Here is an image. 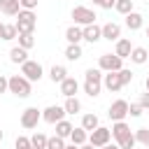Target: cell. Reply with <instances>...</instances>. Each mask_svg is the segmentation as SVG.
Listing matches in <instances>:
<instances>
[{"mask_svg":"<svg viewBox=\"0 0 149 149\" xmlns=\"http://www.w3.org/2000/svg\"><path fill=\"white\" fill-rule=\"evenodd\" d=\"M63 149H79V147H77V144H65Z\"/></svg>","mask_w":149,"mask_h":149,"instance_id":"44","label":"cell"},{"mask_svg":"<svg viewBox=\"0 0 149 149\" xmlns=\"http://www.w3.org/2000/svg\"><path fill=\"white\" fill-rule=\"evenodd\" d=\"M107 116L112 119V121H123L126 116H128V102L126 100H114L112 105H109V109H107Z\"/></svg>","mask_w":149,"mask_h":149,"instance_id":"9","label":"cell"},{"mask_svg":"<svg viewBox=\"0 0 149 149\" xmlns=\"http://www.w3.org/2000/svg\"><path fill=\"white\" fill-rule=\"evenodd\" d=\"M147 37H149V28H147Z\"/></svg>","mask_w":149,"mask_h":149,"instance_id":"49","label":"cell"},{"mask_svg":"<svg viewBox=\"0 0 149 149\" xmlns=\"http://www.w3.org/2000/svg\"><path fill=\"white\" fill-rule=\"evenodd\" d=\"M19 12H21V2L19 0H0V14L16 16Z\"/></svg>","mask_w":149,"mask_h":149,"instance_id":"16","label":"cell"},{"mask_svg":"<svg viewBox=\"0 0 149 149\" xmlns=\"http://www.w3.org/2000/svg\"><path fill=\"white\" fill-rule=\"evenodd\" d=\"M98 126H100V121H98L95 114H84V116H81V128H84V130L91 133V130H95Z\"/></svg>","mask_w":149,"mask_h":149,"instance_id":"27","label":"cell"},{"mask_svg":"<svg viewBox=\"0 0 149 149\" xmlns=\"http://www.w3.org/2000/svg\"><path fill=\"white\" fill-rule=\"evenodd\" d=\"M21 2V9H35L37 7V0H19Z\"/></svg>","mask_w":149,"mask_h":149,"instance_id":"38","label":"cell"},{"mask_svg":"<svg viewBox=\"0 0 149 149\" xmlns=\"http://www.w3.org/2000/svg\"><path fill=\"white\" fill-rule=\"evenodd\" d=\"M147 63H149V61H147Z\"/></svg>","mask_w":149,"mask_h":149,"instance_id":"50","label":"cell"},{"mask_svg":"<svg viewBox=\"0 0 149 149\" xmlns=\"http://www.w3.org/2000/svg\"><path fill=\"white\" fill-rule=\"evenodd\" d=\"M5 91H7V77L0 74V93H5Z\"/></svg>","mask_w":149,"mask_h":149,"instance_id":"41","label":"cell"},{"mask_svg":"<svg viewBox=\"0 0 149 149\" xmlns=\"http://www.w3.org/2000/svg\"><path fill=\"white\" fill-rule=\"evenodd\" d=\"M135 65H144L147 61H149V51L144 49V47H133L130 49V56H128Z\"/></svg>","mask_w":149,"mask_h":149,"instance_id":"17","label":"cell"},{"mask_svg":"<svg viewBox=\"0 0 149 149\" xmlns=\"http://www.w3.org/2000/svg\"><path fill=\"white\" fill-rule=\"evenodd\" d=\"M65 147V140L54 135V137H47V149H63Z\"/></svg>","mask_w":149,"mask_h":149,"instance_id":"34","label":"cell"},{"mask_svg":"<svg viewBox=\"0 0 149 149\" xmlns=\"http://www.w3.org/2000/svg\"><path fill=\"white\" fill-rule=\"evenodd\" d=\"M54 126H56V135H58V137H63V140H65V137H70V133H72V128H74L68 119H61V121H58V123H54Z\"/></svg>","mask_w":149,"mask_h":149,"instance_id":"22","label":"cell"},{"mask_svg":"<svg viewBox=\"0 0 149 149\" xmlns=\"http://www.w3.org/2000/svg\"><path fill=\"white\" fill-rule=\"evenodd\" d=\"M16 35H19L16 26H14V23H5V26H2V33H0V40L12 42V40H16Z\"/></svg>","mask_w":149,"mask_h":149,"instance_id":"25","label":"cell"},{"mask_svg":"<svg viewBox=\"0 0 149 149\" xmlns=\"http://www.w3.org/2000/svg\"><path fill=\"white\" fill-rule=\"evenodd\" d=\"M63 109H65V114H79V112H81V102H79L74 95H72V98H65Z\"/></svg>","mask_w":149,"mask_h":149,"instance_id":"26","label":"cell"},{"mask_svg":"<svg viewBox=\"0 0 149 149\" xmlns=\"http://www.w3.org/2000/svg\"><path fill=\"white\" fill-rule=\"evenodd\" d=\"M116 144H119L121 149H135V144H137V142H135V135H133V133H126L123 137H119V140H116Z\"/></svg>","mask_w":149,"mask_h":149,"instance_id":"30","label":"cell"},{"mask_svg":"<svg viewBox=\"0 0 149 149\" xmlns=\"http://www.w3.org/2000/svg\"><path fill=\"white\" fill-rule=\"evenodd\" d=\"M133 135H135V142L137 144H142V147L149 149V128H137Z\"/></svg>","mask_w":149,"mask_h":149,"instance_id":"31","label":"cell"},{"mask_svg":"<svg viewBox=\"0 0 149 149\" xmlns=\"http://www.w3.org/2000/svg\"><path fill=\"white\" fill-rule=\"evenodd\" d=\"M98 2H100V0H93V5H98Z\"/></svg>","mask_w":149,"mask_h":149,"instance_id":"48","label":"cell"},{"mask_svg":"<svg viewBox=\"0 0 149 149\" xmlns=\"http://www.w3.org/2000/svg\"><path fill=\"white\" fill-rule=\"evenodd\" d=\"M7 91L14 93L16 98H28L30 95V81L23 74H12V77H7Z\"/></svg>","mask_w":149,"mask_h":149,"instance_id":"2","label":"cell"},{"mask_svg":"<svg viewBox=\"0 0 149 149\" xmlns=\"http://www.w3.org/2000/svg\"><path fill=\"white\" fill-rule=\"evenodd\" d=\"M21 74L28 79V81H40L42 79V74H44V70H42V65L37 63V61H26V63H21Z\"/></svg>","mask_w":149,"mask_h":149,"instance_id":"5","label":"cell"},{"mask_svg":"<svg viewBox=\"0 0 149 149\" xmlns=\"http://www.w3.org/2000/svg\"><path fill=\"white\" fill-rule=\"evenodd\" d=\"M114 2H116V0H100V2H98V7H102V9H112V7H114Z\"/></svg>","mask_w":149,"mask_h":149,"instance_id":"40","label":"cell"},{"mask_svg":"<svg viewBox=\"0 0 149 149\" xmlns=\"http://www.w3.org/2000/svg\"><path fill=\"white\" fill-rule=\"evenodd\" d=\"M81 33H84V40L95 44L98 40H102V26L98 23H88V26H81Z\"/></svg>","mask_w":149,"mask_h":149,"instance_id":"11","label":"cell"},{"mask_svg":"<svg viewBox=\"0 0 149 149\" xmlns=\"http://www.w3.org/2000/svg\"><path fill=\"white\" fill-rule=\"evenodd\" d=\"M142 23H144V16H142L140 12H135V9H133V12H128V14H126V28H128V30H140V28H142Z\"/></svg>","mask_w":149,"mask_h":149,"instance_id":"15","label":"cell"},{"mask_svg":"<svg viewBox=\"0 0 149 149\" xmlns=\"http://www.w3.org/2000/svg\"><path fill=\"white\" fill-rule=\"evenodd\" d=\"M16 16H19V19H16L14 26H16L19 33H33V30H35V26H37V16H35L33 9H21Z\"/></svg>","mask_w":149,"mask_h":149,"instance_id":"3","label":"cell"},{"mask_svg":"<svg viewBox=\"0 0 149 149\" xmlns=\"http://www.w3.org/2000/svg\"><path fill=\"white\" fill-rule=\"evenodd\" d=\"M109 137H112V130L105 128V126H98L95 130L88 133V144H93V147L98 149V147H105V144L109 142Z\"/></svg>","mask_w":149,"mask_h":149,"instance_id":"8","label":"cell"},{"mask_svg":"<svg viewBox=\"0 0 149 149\" xmlns=\"http://www.w3.org/2000/svg\"><path fill=\"white\" fill-rule=\"evenodd\" d=\"M100 88H102V70L100 68H88L84 72V93L95 98V95H100Z\"/></svg>","mask_w":149,"mask_h":149,"instance_id":"1","label":"cell"},{"mask_svg":"<svg viewBox=\"0 0 149 149\" xmlns=\"http://www.w3.org/2000/svg\"><path fill=\"white\" fill-rule=\"evenodd\" d=\"M30 144H33L35 149H47V135H44V133H35V135L30 137Z\"/></svg>","mask_w":149,"mask_h":149,"instance_id":"33","label":"cell"},{"mask_svg":"<svg viewBox=\"0 0 149 149\" xmlns=\"http://www.w3.org/2000/svg\"><path fill=\"white\" fill-rule=\"evenodd\" d=\"M61 119H65V109L61 107V105H49L47 109H42V121H47V123H58Z\"/></svg>","mask_w":149,"mask_h":149,"instance_id":"10","label":"cell"},{"mask_svg":"<svg viewBox=\"0 0 149 149\" xmlns=\"http://www.w3.org/2000/svg\"><path fill=\"white\" fill-rule=\"evenodd\" d=\"M65 77H68V70H65V65H51V70H49V79H51L54 84H61Z\"/></svg>","mask_w":149,"mask_h":149,"instance_id":"21","label":"cell"},{"mask_svg":"<svg viewBox=\"0 0 149 149\" xmlns=\"http://www.w3.org/2000/svg\"><path fill=\"white\" fill-rule=\"evenodd\" d=\"M98 149H121V147H119V144H109V142H107L105 147H98Z\"/></svg>","mask_w":149,"mask_h":149,"instance_id":"42","label":"cell"},{"mask_svg":"<svg viewBox=\"0 0 149 149\" xmlns=\"http://www.w3.org/2000/svg\"><path fill=\"white\" fill-rule=\"evenodd\" d=\"M98 68L102 72H116V70L123 68V58H119L116 54H102L98 58Z\"/></svg>","mask_w":149,"mask_h":149,"instance_id":"4","label":"cell"},{"mask_svg":"<svg viewBox=\"0 0 149 149\" xmlns=\"http://www.w3.org/2000/svg\"><path fill=\"white\" fill-rule=\"evenodd\" d=\"M42 121V112L37 109V107H26L23 112H21V126L23 128H37V123Z\"/></svg>","mask_w":149,"mask_h":149,"instance_id":"7","label":"cell"},{"mask_svg":"<svg viewBox=\"0 0 149 149\" xmlns=\"http://www.w3.org/2000/svg\"><path fill=\"white\" fill-rule=\"evenodd\" d=\"M70 140H72V144L81 147V144L88 140V130H84L81 126H79V128H72V133H70Z\"/></svg>","mask_w":149,"mask_h":149,"instance_id":"23","label":"cell"},{"mask_svg":"<svg viewBox=\"0 0 149 149\" xmlns=\"http://www.w3.org/2000/svg\"><path fill=\"white\" fill-rule=\"evenodd\" d=\"M2 137H5V133H2V130H0V142H2Z\"/></svg>","mask_w":149,"mask_h":149,"instance_id":"46","label":"cell"},{"mask_svg":"<svg viewBox=\"0 0 149 149\" xmlns=\"http://www.w3.org/2000/svg\"><path fill=\"white\" fill-rule=\"evenodd\" d=\"M65 58L68 61H79L81 58V47L79 44H68L65 47Z\"/></svg>","mask_w":149,"mask_h":149,"instance_id":"29","label":"cell"},{"mask_svg":"<svg viewBox=\"0 0 149 149\" xmlns=\"http://www.w3.org/2000/svg\"><path fill=\"white\" fill-rule=\"evenodd\" d=\"M102 86H105L107 91H112V93L121 91V88H123V84H121L119 70H116V72H107V74H102Z\"/></svg>","mask_w":149,"mask_h":149,"instance_id":"12","label":"cell"},{"mask_svg":"<svg viewBox=\"0 0 149 149\" xmlns=\"http://www.w3.org/2000/svg\"><path fill=\"white\" fill-rule=\"evenodd\" d=\"M144 86H147V91H149V77H147V79H144Z\"/></svg>","mask_w":149,"mask_h":149,"instance_id":"45","label":"cell"},{"mask_svg":"<svg viewBox=\"0 0 149 149\" xmlns=\"http://www.w3.org/2000/svg\"><path fill=\"white\" fill-rule=\"evenodd\" d=\"M65 40H68V44H79L81 40H84V33H81V26H70L68 30H65Z\"/></svg>","mask_w":149,"mask_h":149,"instance_id":"18","label":"cell"},{"mask_svg":"<svg viewBox=\"0 0 149 149\" xmlns=\"http://www.w3.org/2000/svg\"><path fill=\"white\" fill-rule=\"evenodd\" d=\"M77 91H79V81H77L74 77H65V79L61 81V93H63L65 98L77 95Z\"/></svg>","mask_w":149,"mask_h":149,"instance_id":"14","label":"cell"},{"mask_svg":"<svg viewBox=\"0 0 149 149\" xmlns=\"http://www.w3.org/2000/svg\"><path fill=\"white\" fill-rule=\"evenodd\" d=\"M142 112H144V109H142L140 102H130V105H128V114H130V116H142Z\"/></svg>","mask_w":149,"mask_h":149,"instance_id":"37","label":"cell"},{"mask_svg":"<svg viewBox=\"0 0 149 149\" xmlns=\"http://www.w3.org/2000/svg\"><path fill=\"white\" fill-rule=\"evenodd\" d=\"M2 26H5V23H2V21H0V33H2Z\"/></svg>","mask_w":149,"mask_h":149,"instance_id":"47","label":"cell"},{"mask_svg":"<svg viewBox=\"0 0 149 149\" xmlns=\"http://www.w3.org/2000/svg\"><path fill=\"white\" fill-rule=\"evenodd\" d=\"M14 149H35V147L30 144V137H26V135H19V137L14 140Z\"/></svg>","mask_w":149,"mask_h":149,"instance_id":"35","label":"cell"},{"mask_svg":"<svg viewBox=\"0 0 149 149\" xmlns=\"http://www.w3.org/2000/svg\"><path fill=\"white\" fill-rule=\"evenodd\" d=\"M121 37V26L114 23V21H107L102 26V40H109V42H116Z\"/></svg>","mask_w":149,"mask_h":149,"instance_id":"13","label":"cell"},{"mask_svg":"<svg viewBox=\"0 0 149 149\" xmlns=\"http://www.w3.org/2000/svg\"><path fill=\"white\" fill-rule=\"evenodd\" d=\"M9 61L12 63H26L28 61V49H23V47H12L9 49Z\"/></svg>","mask_w":149,"mask_h":149,"instance_id":"20","label":"cell"},{"mask_svg":"<svg viewBox=\"0 0 149 149\" xmlns=\"http://www.w3.org/2000/svg\"><path fill=\"white\" fill-rule=\"evenodd\" d=\"M119 77H121V84H123V86L133 81V72H130V70H126V68H121V70H119Z\"/></svg>","mask_w":149,"mask_h":149,"instance_id":"36","label":"cell"},{"mask_svg":"<svg viewBox=\"0 0 149 149\" xmlns=\"http://www.w3.org/2000/svg\"><path fill=\"white\" fill-rule=\"evenodd\" d=\"M79 149H95V147H93V144H86V142H84V144H81Z\"/></svg>","mask_w":149,"mask_h":149,"instance_id":"43","label":"cell"},{"mask_svg":"<svg viewBox=\"0 0 149 149\" xmlns=\"http://www.w3.org/2000/svg\"><path fill=\"white\" fill-rule=\"evenodd\" d=\"M114 9L126 16L128 12H133V0H116V2H114Z\"/></svg>","mask_w":149,"mask_h":149,"instance_id":"32","label":"cell"},{"mask_svg":"<svg viewBox=\"0 0 149 149\" xmlns=\"http://www.w3.org/2000/svg\"><path fill=\"white\" fill-rule=\"evenodd\" d=\"M109 130H112V137L119 140V137H123L126 133H130V126H128L126 121H114V126H112Z\"/></svg>","mask_w":149,"mask_h":149,"instance_id":"24","label":"cell"},{"mask_svg":"<svg viewBox=\"0 0 149 149\" xmlns=\"http://www.w3.org/2000/svg\"><path fill=\"white\" fill-rule=\"evenodd\" d=\"M72 19H74V23L77 26H88V23H95V12L93 9H88V7H74L72 9Z\"/></svg>","mask_w":149,"mask_h":149,"instance_id":"6","label":"cell"},{"mask_svg":"<svg viewBox=\"0 0 149 149\" xmlns=\"http://www.w3.org/2000/svg\"><path fill=\"white\" fill-rule=\"evenodd\" d=\"M140 105H142V109H149V91L140 95Z\"/></svg>","mask_w":149,"mask_h":149,"instance_id":"39","label":"cell"},{"mask_svg":"<svg viewBox=\"0 0 149 149\" xmlns=\"http://www.w3.org/2000/svg\"><path fill=\"white\" fill-rule=\"evenodd\" d=\"M16 40H19V47H23V49H33V44H35V35L33 33H19Z\"/></svg>","mask_w":149,"mask_h":149,"instance_id":"28","label":"cell"},{"mask_svg":"<svg viewBox=\"0 0 149 149\" xmlns=\"http://www.w3.org/2000/svg\"><path fill=\"white\" fill-rule=\"evenodd\" d=\"M130 49H133L130 40H126V37H119V40H116V49H114V54H116L119 58H128V56H130Z\"/></svg>","mask_w":149,"mask_h":149,"instance_id":"19","label":"cell"}]
</instances>
